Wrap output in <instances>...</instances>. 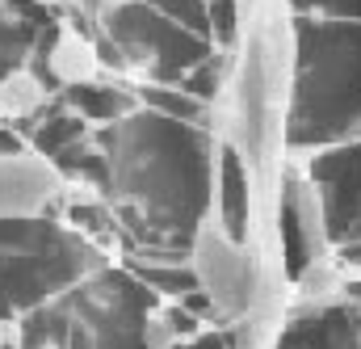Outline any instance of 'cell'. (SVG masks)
I'll return each instance as SVG.
<instances>
[{"label": "cell", "mask_w": 361, "mask_h": 349, "mask_svg": "<svg viewBox=\"0 0 361 349\" xmlns=\"http://www.w3.org/2000/svg\"><path fill=\"white\" fill-rule=\"evenodd\" d=\"M281 206V249H286V273H302L311 261L332 257L328 223H324V202L319 189L307 173H290L286 189L277 198Z\"/></svg>", "instance_id": "cell-4"}, {"label": "cell", "mask_w": 361, "mask_h": 349, "mask_svg": "<svg viewBox=\"0 0 361 349\" xmlns=\"http://www.w3.org/2000/svg\"><path fill=\"white\" fill-rule=\"evenodd\" d=\"M68 181L42 152H0V223L38 219L63 198Z\"/></svg>", "instance_id": "cell-5"}, {"label": "cell", "mask_w": 361, "mask_h": 349, "mask_svg": "<svg viewBox=\"0 0 361 349\" xmlns=\"http://www.w3.org/2000/svg\"><path fill=\"white\" fill-rule=\"evenodd\" d=\"M189 269L197 290H206L210 307L219 316L244 320L257 307L261 295V261L240 244L235 232H227V223L214 215V206L193 223V244H189Z\"/></svg>", "instance_id": "cell-2"}, {"label": "cell", "mask_w": 361, "mask_h": 349, "mask_svg": "<svg viewBox=\"0 0 361 349\" xmlns=\"http://www.w3.org/2000/svg\"><path fill=\"white\" fill-rule=\"evenodd\" d=\"M34 4H47V8H68V13H92V0H34Z\"/></svg>", "instance_id": "cell-11"}, {"label": "cell", "mask_w": 361, "mask_h": 349, "mask_svg": "<svg viewBox=\"0 0 361 349\" xmlns=\"http://www.w3.org/2000/svg\"><path fill=\"white\" fill-rule=\"evenodd\" d=\"M47 72L68 88H85L101 81V51L76 21H59V34L47 51Z\"/></svg>", "instance_id": "cell-7"}, {"label": "cell", "mask_w": 361, "mask_h": 349, "mask_svg": "<svg viewBox=\"0 0 361 349\" xmlns=\"http://www.w3.org/2000/svg\"><path fill=\"white\" fill-rule=\"evenodd\" d=\"M126 4H135V0H92V17H114Z\"/></svg>", "instance_id": "cell-12"}, {"label": "cell", "mask_w": 361, "mask_h": 349, "mask_svg": "<svg viewBox=\"0 0 361 349\" xmlns=\"http://www.w3.org/2000/svg\"><path fill=\"white\" fill-rule=\"evenodd\" d=\"M290 8L307 17H336V21H361V0H286Z\"/></svg>", "instance_id": "cell-10"}, {"label": "cell", "mask_w": 361, "mask_h": 349, "mask_svg": "<svg viewBox=\"0 0 361 349\" xmlns=\"http://www.w3.org/2000/svg\"><path fill=\"white\" fill-rule=\"evenodd\" d=\"M4 341H8V324L0 320V349H4Z\"/></svg>", "instance_id": "cell-13"}, {"label": "cell", "mask_w": 361, "mask_h": 349, "mask_svg": "<svg viewBox=\"0 0 361 349\" xmlns=\"http://www.w3.org/2000/svg\"><path fill=\"white\" fill-rule=\"evenodd\" d=\"M290 88V148H328L361 139V21L294 17Z\"/></svg>", "instance_id": "cell-1"}, {"label": "cell", "mask_w": 361, "mask_h": 349, "mask_svg": "<svg viewBox=\"0 0 361 349\" xmlns=\"http://www.w3.org/2000/svg\"><path fill=\"white\" fill-rule=\"evenodd\" d=\"M47 101V81L30 68H13L0 76V118H30Z\"/></svg>", "instance_id": "cell-8"}, {"label": "cell", "mask_w": 361, "mask_h": 349, "mask_svg": "<svg viewBox=\"0 0 361 349\" xmlns=\"http://www.w3.org/2000/svg\"><path fill=\"white\" fill-rule=\"evenodd\" d=\"M277 349H361V303L357 299H336V303H319V307H302Z\"/></svg>", "instance_id": "cell-6"}, {"label": "cell", "mask_w": 361, "mask_h": 349, "mask_svg": "<svg viewBox=\"0 0 361 349\" xmlns=\"http://www.w3.org/2000/svg\"><path fill=\"white\" fill-rule=\"evenodd\" d=\"M307 177L319 189L332 253L345 244H361V139L328 143L307 165Z\"/></svg>", "instance_id": "cell-3"}, {"label": "cell", "mask_w": 361, "mask_h": 349, "mask_svg": "<svg viewBox=\"0 0 361 349\" xmlns=\"http://www.w3.org/2000/svg\"><path fill=\"white\" fill-rule=\"evenodd\" d=\"M193 333H197V324L189 316H180L177 307H147L139 320L143 349H180Z\"/></svg>", "instance_id": "cell-9"}]
</instances>
